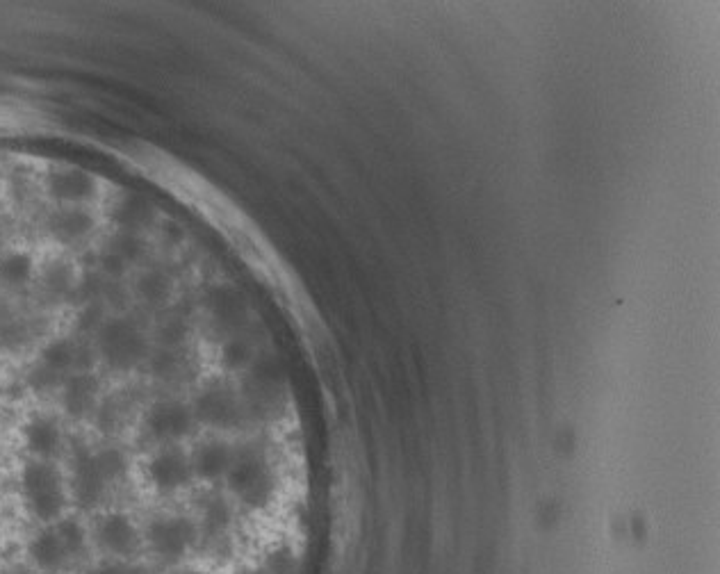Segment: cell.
<instances>
[{
  "mask_svg": "<svg viewBox=\"0 0 720 574\" xmlns=\"http://www.w3.org/2000/svg\"><path fill=\"white\" fill-rule=\"evenodd\" d=\"M76 335L0 317V574H171L146 524L112 497L103 408L71 376Z\"/></svg>",
  "mask_w": 720,
  "mask_h": 574,
  "instance_id": "cell-1",
  "label": "cell"
},
{
  "mask_svg": "<svg viewBox=\"0 0 720 574\" xmlns=\"http://www.w3.org/2000/svg\"><path fill=\"white\" fill-rule=\"evenodd\" d=\"M208 319L215 331L231 335L240 333L247 324V303L231 287H215L206 294Z\"/></svg>",
  "mask_w": 720,
  "mask_h": 574,
  "instance_id": "cell-2",
  "label": "cell"
},
{
  "mask_svg": "<svg viewBox=\"0 0 720 574\" xmlns=\"http://www.w3.org/2000/svg\"><path fill=\"white\" fill-rule=\"evenodd\" d=\"M48 192L62 203H83L94 196L96 183L80 169H60L48 176Z\"/></svg>",
  "mask_w": 720,
  "mask_h": 574,
  "instance_id": "cell-3",
  "label": "cell"
},
{
  "mask_svg": "<svg viewBox=\"0 0 720 574\" xmlns=\"http://www.w3.org/2000/svg\"><path fill=\"white\" fill-rule=\"evenodd\" d=\"M48 233L53 240L62 244H73L85 240V237L94 231V219L87 210L80 208H64L55 210L46 221Z\"/></svg>",
  "mask_w": 720,
  "mask_h": 574,
  "instance_id": "cell-4",
  "label": "cell"
},
{
  "mask_svg": "<svg viewBox=\"0 0 720 574\" xmlns=\"http://www.w3.org/2000/svg\"><path fill=\"white\" fill-rule=\"evenodd\" d=\"M153 205L139 194H126L112 210L114 224L121 226V231H137V228L149 226L153 221Z\"/></svg>",
  "mask_w": 720,
  "mask_h": 574,
  "instance_id": "cell-5",
  "label": "cell"
},
{
  "mask_svg": "<svg viewBox=\"0 0 720 574\" xmlns=\"http://www.w3.org/2000/svg\"><path fill=\"white\" fill-rule=\"evenodd\" d=\"M135 292H137V297L146 303V306L160 308V306H165L171 297V281L165 272H160V269H151V272H146L137 278Z\"/></svg>",
  "mask_w": 720,
  "mask_h": 574,
  "instance_id": "cell-6",
  "label": "cell"
},
{
  "mask_svg": "<svg viewBox=\"0 0 720 574\" xmlns=\"http://www.w3.org/2000/svg\"><path fill=\"white\" fill-rule=\"evenodd\" d=\"M110 251L114 256H119L121 260L126 262H137L144 258L146 253V242L133 231H121L114 240L110 242Z\"/></svg>",
  "mask_w": 720,
  "mask_h": 574,
  "instance_id": "cell-7",
  "label": "cell"
},
{
  "mask_svg": "<svg viewBox=\"0 0 720 574\" xmlns=\"http://www.w3.org/2000/svg\"><path fill=\"white\" fill-rule=\"evenodd\" d=\"M101 269H103L105 276L114 278V281H119V278L124 276V272H126V262L121 260L119 256H114L112 251H108V253H103V256H101Z\"/></svg>",
  "mask_w": 720,
  "mask_h": 574,
  "instance_id": "cell-8",
  "label": "cell"
}]
</instances>
